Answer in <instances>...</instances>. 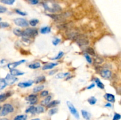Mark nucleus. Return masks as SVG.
Wrapping results in <instances>:
<instances>
[{"label":"nucleus","instance_id":"6ab92c4d","mask_svg":"<svg viewBox=\"0 0 121 120\" xmlns=\"http://www.w3.org/2000/svg\"><path fill=\"white\" fill-rule=\"evenodd\" d=\"M25 112L26 113H31L32 114H34L36 113V107L34 106H31V107H29L27 109L25 110Z\"/></svg>","mask_w":121,"mask_h":120},{"label":"nucleus","instance_id":"473e14b6","mask_svg":"<svg viewBox=\"0 0 121 120\" xmlns=\"http://www.w3.org/2000/svg\"><path fill=\"white\" fill-rule=\"evenodd\" d=\"M36 113H37V114H40V113L43 112L44 111V108L41 105L36 107Z\"/></svg>","mask_w":121,"mask_h":120},{"label":"nucleus","instance_id":"4468645a","mask_svg":"<svg viewBox=\"0 0 121 120\" xmlns=\"http://www.w3.org/2000/svg\"><path fill=\"white\" fill-rule=\"evenodd\" d=\"M82 112V115L83 117L86 120H90V118H91V114L89 112L86 111V110H82L81 111Z\"/></svg>","mask_w":121,"mask_h":120},{"label":"nucleus","instance_id":"864d4df0","mask_svg":"<svg viewBox=\"0 0 121 120\" xmlns=\"http://www.w3.org/2000/svg\"><path fill=\"white\" fill-rule=\"evenodd\" d=\"M44 1H51V0H44Z\"/></svg>","mask_w":121,"mask_h":120},{"label":"nucleus","instance_id":"3c124183","mask_svg":"<svg viewBox=\"0 0 121 120\" xmlns=\"http://www.w3.org/2000/svg\"><path fill=\"white\" fill-rule=\"evenodd\" d=\"M1 20H2V19H1V18H0V21H1Z\"/></svg>","mask_w":121,"mask_h":120},{"label":"nucleus","instance_id":"ddd939ff","mask_svg":"<svg viewBox=\"0 0 121 120\" xmlns=\"http://www.w3.org/2000/svg\"><path fill=\"white\" fill-rule=\"evenodd\" d=\"M104 98L108 101L110 102H114L115 101V96L112 94H106L104 95Z\"/></svg>","mask_w":121,"mask_h":120},{"label":"nucleus","instance_id":"0eeeda50","mask_svg":"<svg viewBox=\"0 0 121 120\" xmlns=\"http://www.w3.org/2000/svg\"><path fill=\"white\" fill-rule=\"evenodd\" d=\"M25 61H25V60H23L18 61H16V62H13V63H9L7 65V67H8V68L10 69H14L15 68H16L17 67L19 66L20 65L22 64L23 63H24Z\"/></svg>","mask_w":121,"mask_h":120},{"label":"nucleus","instance_id":"7ed1b4c3","mask_svg":"<svg viewBox=\"0 0 121 120\" xmlns=\"http://www.w3.org/2000/svg\"><path fill=\"white\" fill-rule=\"evenodd\" d=\"M14 111V107H13L12 105L10 104H5L3 105V109H2L1 112L0 113L1 116H5L7 114L13 112Z\"/></svg>","mask_w":121,"mask_h":120},{"label":"nucleus","instance_id":"c756f323","mask_svg":"<svg viewBox=\"0 0 121 120\" xmlns=\"http://www.w3.org/2000/svg\"><path fill=\"white\" fill-rule=\"evenodd\" d=\"M1 3L7 5H13L15 2L16 0H0Z\"/></svg>","mask_w":121,"mask_h":120},{"label":"nucleus","instance_id":"8fccbe9b","mask_svg":"<svg viewBox=\"0 0 121 120\" xmlns=\"http://www.w3.org/2000/svg\"><path fill=\"white\" fill-rule=\"evenodd\" d=\"M40 120L39 118H36V119H33V120Z\"/></svg>","mask_w":121,"mask_h":120},{"label":"nucleus","instance_id":"c03bdc74","mask_svg":"<svg viewBox=\"0 0 121 120\" xmlns=\"http://www.w3.org/2000/svg\"><path fill=\"white\" fill-rule=\"evenodd\" d=\"M29 2L33 5H36L39 2V0H29Z\"/></svg>","mask_w":121,"mask_h":120},{"label":"nucleus","instance_id":"aec40b11","mask_svg":"<svg viewBox=\"0 0 121 120\" xmlns=\"http://www.w3.org/2000/svg\"><path fill=\"white\" fill-rule=\"evenodd\" d=\"M70 75V73L69 72H65V73H59V74H57L56 75V78L57 79H61L64 78L66 77V76Z\"/></svg>","mask_w":121,"mask_h":120},{"label":"nucleus","instance_id":"79ce46f5","mask_svg":"<svg viewBox=\"0 0 121 120\" xmlns=\"http://www.w3.org/2000/svg\"><path fill=\"white\" fill-rule=\"evenodd\" d=\"M7 11V8L3 6L0 5V13H4Z\"/></svg>","mask_w":121,"mask_h":120},{"label":"nucleus","instance_id":"39448f33","mask_svg":"<svg viewBox=\"0 0 121 120\" xmlns=\"http://www.w3.org/2000/svg\"><path fill=\"white\" fill-rule=\"evenodd\" d=\"M15 24L17 26L21 27H28L29 25V23L27 21V20L24 18H16L14 20Z\"/></svg>","mask_w":121,"mask_h":120},{"label":"nucleus","instance_id":"423d86ee","mask_svg":"<svg viewBox=\"0 0 121 120\" xmlns=\"http://www.w3.org/2000/svg\"><path fill=\"white\" fill-rule=\"evenodd\" d=\"M4 80H5V82H6L7 85H13L14 84L16 81H17L18 78H16V76L11 75V74H8L7 75V76H5V78L4 79Z\"/></svg>","mask_w":121,"mask_h":120},{"label":"nucleus","instance_id":"de8ad7c7","mask_svg":"<svg viewBox=\"0 0 121 120\" xmlns=\"http://www.w3.org/2000/svg\"><path fill=\"white\" fill-rule=\"evenodd\" d=\"M105 107H112V105L110 104V103H107L105 105Z\"/></svg>","mask_w":121,"mask_h":120},{"label":"nucleus","instance_id":"412c9836","mask_svg":"<svg viewBox=\"0 0 121 120\" xmlns=\"http://www.w3.org/2000/svg\"><path fill=\"white\" fill-rule=\"evenodd\" d=\"M95 82H96V85H97V87H99L100 89H104V85H103V84L100 81L99 79L96 78L95 79Z\"/></svg>","mask_w":121,"mask_h":120},{"label":"nucleus","instance_id":"49530a36","mask_svg":"<svg viewBox=\"0 0 121 120\" xmlns=\"http://www.w3.org/2000/svg\"><path fill=\"white\" fill-rule=\"evenodd\" d=\"M57 71V70L51 71H50V72H49V75H53V74H54V73H56Z\"/></svg>","mask_w":121,"mask_h":120},{"label":"nucleus","instance_id":"58836bf2","mask_svg":"<svg viewBox=\"0 0 121 120\" xmlns=\"http://www.w3.org/2000/svg\"><path fill=\"white\" fill-rule=\"evenodd\" d=\"M60 41H61L60 39H59V38H55L54 40H53L52 43H53V44L54 45L56 46V45H58V44L60 43Z\"/></svg>","mask_w":121,"mask_h":120},{"label":"nucleus","instance_id":"b1692460","mask_svg":"<svg viewBox=\"0 0 121 120\" xmlns=\"http://www.w3.org/2000/svg\"><path fill=\"white\" fill-rule=\"evenodd\" d=\"M51 99V95H49V96H47L45 99H44V100H43V101H42V105H47L50 102Z\"/></svg>","mask_w":121,"mask_h":120},{"label":"nucleus","instance_id":"cd10ccee","mask_svg":"<svg viewBox=\"0 0 121 120\" xmlns=\"http://www.w3.org/2000/svg\"><path fill=\"white\" fill-rule=\"evenodd\" d=\"M13 33L18 36H22V33H23V31L20 30V29L18 28H15L13 30Z\"/></svg>","mask_w":121,"mask_h":120},{"label":"nucleus","instance_id":"ea45409f","mask_svg":"<svg viewBox=\"0 0 121 120\" xmlns=\"http://www.w3.org/2000/svg\"><path fill=\"white\" fill-rule=\"evenodd\" d=\"M16 12L17 13V14H18L20 15H22V16H25V15H27L26 12L21 11H20V9H16Z\"/></svg>","mask_w":121,"mask_h":120},{"label":"nucleus","instance_id":"4be33fe9","mask_svg":"<svg viewBox=\"0 0 121 120\" xmlns=\"http://www.w3.org/2000/svg\"><path fill=\"white\" fill-rule=\"evenodd\" d=\"M7 85L5 80L3 78H0V91L4 89Z\"/></svg>","mask_w":121,"mask_h":120},{"label":"nucleus","instance_id":"f704fd0d","mask_svg":"<svg viewBox=\"0 0 121 120\" xmlns=\"http://www.w3.org/2000/svg\"><path fill=\"white\" fill-rule=\"evenodd\" d=\"M8 64V62L6 60H0V67H4Z\"/></svg>","mask_w":121,"mask_h":120},{"label":"nucleus","instance_id":"9b49d317","mask_svg":"<svg viewBox=\"0 0 121 120\" xmlns=\"http://www.w3.org/2000/svg\"><path fill=\"white\" fill-rule=\"evenodd\" d=\"M10 74L13 76H20V75H23L24 74V72H21L20 71L16 69H10Z\"/></svg>","mask_w":121,"mask_h":120},{"label":"nucleus","instance_id":"a211bd4d","mask_svg":"<svg viewBox=\"0 0 121 120\" xmlns=\"http://www.w3.org/2000/svg\"><path fill=\"white\" fill-rule=\"evenodd\" d=\"M51 31V27H44L40 29V32L43 34H48Z\"/></svg>","mask_w":121,"mask_h":120},{"label":"nucleus","instance_id":"a19ab883","mask_svg":"<svg viewBox=\"0 0 121 120\" xmlns=\"http://www.w3.org/2000/svg\"><path fill=\"white\" fill-rule=\"evenodd\" d=\"M121 116L119 114L116 113V114H115V115H114L113 118V120H119L120 119H121Z\"/></svg>","mask_w":121,"mask_h":120},{"label":"nucleus","instance_id":"dca6fc26","mask_svg":"<svg viewBox=\"0 0 121 120\" xmlns=\"http://www.w3.org/2000/svg\"><path fill=\"white\" fill-rule=\"evenodd\" d=\"M77 42L79 45L83 46L88 45V43H89V41L84 38H80L77 40Z\"/></svg>","mask_w":121,"mask_h":120},{"label":"nucleus","instance_id":"c85d7f7f","mask_svg":"<svg viewBox=\"0 0 121 120\" xmlns=\"http://www.w3.org/2000/svg\"><path fill=\"white\" fill-rule=\"evenodd\" d=\"M45 80H46V78L44 76H38V77L36 78L34 82H36V84H38V83H40V82H43V81H45Z\"/></svg>","mask_w":121,"mask_h":120},{"label":"nucleus","instance_id":"f3484780","mask_svg":"<svg viewBox=\"0 0 121 120\" xmlns=\"http://www.w3.org/2000/svg\"><path fill=\"white\" fill-rule=\"evenodd\" d=\"M10 95H11L10 92H6L1 94V95H0V102H3V101H5V100H7V98H8Z\"/></svg>","mask_w":121,"mask_h":120},{"label":"nucleus","instance_id":"393cba45","mask_svg":"<svg viewBox=\"0 0 121 120\" xmlns=\"http://www.w3.org/2000/svg\"><path fill=\"white\" fill-rule=\"evenodd\" d=\"M86 51L87 54H89V55H93V56H95V52L94 51V49H93L91 47H88L86 49Z\"/></svg>","mask_w":121,"mask_h":120},{"label":"nucleus","instance_id":"e433bc0d","mask_svg":"<svg viewBox=\"0 0 121 120\" xmlns=\"http://www.w3.org/2000/svg\"><path fill=\"white\" fill-rule=\"evenodd\" d=\"M10 25L6 22H0V28H7L9 27Z\"/></svg>","mask_w":121,"mask_h":120},{"label":"nucleus","instance_id":"2f4dec72","mask_svg":"<svg viewBox=\"0 0 121 120\" xmlns=\"http://www.w3.org/2000/svg\"><path fill=\"white\" fill-rule=\"evenodd\" d=\"M38 22H39V21L37 19H33L29 21V24L32 27H35Z\"/></svg>","mask_w":121,"mask_h":120},{"label":"nucleus","instance_id":"f03ea898","mask_svg":"<svg viewBox=\"0 0 121 120\" xmlns=\"http://www.w3.org/2000/svg\"><path fill=\"white\" fill-rule=\"evenodd\" d=\"M38 34V31L36 28H28L24 31H23L22 36H25L26 38L35 37Z\"/></svg>","mask_w":121,"mask_h":120},{"label":"nucleus","instance_id":"f8f14e48","mask_svg":"<svg viewBox=\"0 0 121 120\" xmlns=\"http://www.w3.org/2000/svg\"><path fill=\"white\" fill-rule=\"evenodd\" d=\"M58 65V63H49L43 66V70H47V69H51L52 68H53L54 67H55L56 66H57Z\"/></svg>","mask_w":121,"mask_h":120},{"label":"nucleus","instance_id":"72a5a7b5","mask_svg":"<svg viewBox=\"0 0 121 120\" xmlns=\"http://www.w3.org/2000/svg\"><path fill=\"white\" fill-rule=\"evenodd\" d=\"M58 111V108H53L51 109L49 111V115H53L54 114H56Z\"/></svg>","mask_w":121,"mask_h":120},{"label":"nucleus","instance_id":"2eb2a0df","mask_svg":"<svg viewBox=\"0 0 121 120\" xmlns=\"http://www.w3.org/2000/svg\"><path fill=\"white\" fill-rule=\"evenodd\" d=\"M60 101H58V100H54V101H51V102H50L47 105V108H54L56 106H57V105H58L60 104Z\"/></svg>","mask_w":121,"mask_h":120},{"label":"nucleus","instance_id":"f257e3e1","mask_svg":"<svg viewBox=\"0 0 121 120\" xmlns=\"http://www.w3.org/2000/svg\"><path fill=\"white\" fill-rule=\"evenodd\" d=\"M43 5L46 10L52 13L57 12L60 11L62 9L61 7L58 4L51 2H44L43 4Z\"/></svg>","mask_w":121,"mask_h":120},{"label":"nucleus","instance_id":"c9c22d12","mask_svg":"<svg viewBox=\"0 0 121 120\" xmlns=\"http://www.w3.org/2000/svg\"><path fill=\"white\" fill-rule=\"evenodd\" d=\"M63 55H64V52L62 51H60L58 52V54H57V56H55L54 58H53L52 60H59V59H60Z\"/></svg>","mask_w":121,"mask_h":120},{"label":"nucleus","instance_id":"09e8293b","mask_svg":"<svg viewBox=\"0 0 121 120\" xmlns=\"http://www.w3.org/2000/svg\"><path fill=\"white\" fill-rule=\"evenodd\" d=\"M7 120V118H3V119H1V120Z\"/></svg>","mask_w":121,"mask_h":120},{"label":"nucleus","instance_id":"6e6552de","mask_svg":"<svg viewBox=\"0 0 121 120\" xmlns=\"http://www.w3.org/2000/svg\"><path fill=\"white\" fill-rule=\"evenodd\" d=\"M100 75L102 78L105 79H109L112 76V72L109 69H103L101 71Z\"/></svg>","mask_w":121,"mask_h":120},{"label":"nucleus","instance_id":"5fc2aeb1","mask_svg":"<svg viewBox=\"0 0 121 120\" xmlns=\"http://www.w3.org/2000/svg\"><path fill=\"white\" fill-rule=\"evenodd\" d=\"M0 41H1V38H0Z\"/></svg>","mask_w":121,"mask_h":120},{"label":"nucleus","instance_id":"a18cd8bd","mask_svg":"<svg viewBox=\"0 0 121 120\" xmlns=\"http://www.w3.org/2000/svg\"><path fill=\"white\" fill-rule=\"evenodd\" d=\"M95 84H91L89 86V87H87V89H92L93 88H94V87H95Z\"/></svg>","mask_w":121,"mask_h":120},{"label":"nucleus","instance_id":"5701e85b","mask_svg":"<svg viewBox=\"0 0 121 120\" xmlns=\"http://www.w3.org/2000/svg\"><path fill=\"white\" fill-rule=\"evenodd\" d=\"M41 67V64L40 62H35V63L31 64L29 65V67L31 69H37Z\"/></svg>","mask_w":121,"mask_h":120},{"label":"nucleus","instance_id":"9d476101","mask_svg":"<svg viewBox=\"0 0 121 120\" xmlns=\"http://www.w3.org/2000/svg\"><path fill=\"white\" fill-rule=\"evenodd\" d=\"M34 83L33 81H25V82H20L19 84H18V86L20 88H26V87H30L33 85V84Z\"/></svg>","mask_w":121,"mask_h":120},{"label":"nucleus","instance_id":"7c9ffc66","mask_svg":"<svg viewBox=\"0 0 121 120\" xmlns=\"http://www.w3.org/2000/svg\"><path fill=\"white\" fill-rule=\"evenodd\" d=\"M88 101L90 105H94L96 104V101H97V99L95 97H94V96H91V97H90L88 99Z\"/></svg>","mask_w":121,"mask_h":120},{"label":"nucleus","instance_id":"a878e982","mask_svg":"<svg viewBox=\"0 0 121 120\" xmlns=\"http://www.w3.org/2000/svg\"><path fill=\"white\" fill-rule=\"evenodd\" d=\"M27 118V116L26 115H20L16 116L14 120H26Z\"/></svg>","mask_w":121,"mask_h":120},{"label":"nucleus","instance_id":"20e7f679","mask_svg":"<svg viewBox=\"0 0 121 120\" xmlns=\"http://www.w3.org/2000/svg\"><path fill=\"white\" fill-rule=\"evenodd\" d=\"M67 105L68 108H69V111H70V112H71V114H72L76 118H79V112H77V109L75 108V106H74L70 101H67Z\"/></svg>","mask_w":121,"mask_h":120},{"label":"nucleus","instance_id":"bb28decb","mask_svg":"<svg viewBox=\"0 0 121 120\" xmlns=\"http://www.w3.org/2000/svg\"><path fill=\"white\" fill-rule=\"evenodd\" d=\"M44 88V86L43 85H41L37 86V87H34L33 89V92H38L41 91L42 90H43Z\"/></svg>","mask_w":121,"mask_h":120},{"label":"nucleus","instance_id":"37998d69","mask_svg":"<svg viewBox=\"0 0 121 120\" xmlns=\"http://www.w3.org/2000/svg\"><path fill=\"white\" fill-rule=\"evenodd\" d=\"M48 94H49V92H48L47 91H43V92H41L40 95L44 97V96H47Z\"/></svg>","mask_w":121,"mask_h":120},{"label":"nucleus","instance_id":"4c0bfd02","mask_svg":"<svg viewBox=\"0 0 121 120\" xmlns=\"http://www.w3.org/2000/svg\"><path fill=\"white\" fill-rule=\"evenodd\" d=\"M84 57H85V58L86 59V61H88V62H89V63L91 64L92 62V60L91 57H90V56H89V54H88L86 53V54H84Z\"/></svg>","mask_w":121,"mask_h":120},{"label":"nucleus","instance_id":"603ef678","mask_svg":"<svg viewBox=\"0 0 121 120\" xmlns=\"http://www.w3.org/2000/svg\"><path fill=\"white\" fill-rule=\"evenodd\" d=\"M1 107L0 106V110H1Z\"/></svg>","mask_w":121,"mask_h":120},{"label":"nucleus","instance_id":"1a4fd4ad","mask_svg":"<svg viewBox=\"0 0 121 120\" xmlns=\"http://www.w3.org/2000/svg\"><path fill=\"white\" fill-rule=\"evenodd\" d=\"M27 100L30 102V104H35L37 103L38 99H37V95L35 94H31L27 98Z\"/></svg>","mask_w":121,"mask_h":120}]
</instances>
